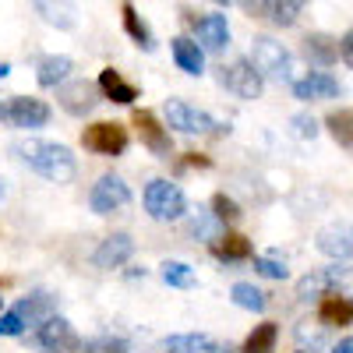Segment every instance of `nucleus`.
Segmentation results:
<instances>
[{"mask_svg": "<svg viewBox=\"0 0 353 353\" xmlns=\"http://www.w3.org/2000/svg\"><path fill=\"white\" fill-rule=\"evenodd\" d=\"M212 4H233V0H212Z\"/></svg>", "mask_w": 353, "mask_h": 353, "instance_id": "c03bdc74", "label": "nucleus"}, {"mask_svg": "<svg viewBox=\"0 0 353 353\" xmlns=\"http://www.w3.org/2000/svg\"><path fill=\"white\" fill-rule=\"evenodd\" d=\"M261 11L276 28H290L293 21H297V14H301V0H265Z\"/></svg>", "mask_w": 353, "mask_h": 353, "instance_id": "a878e982", "label": "nucleus"}, {"mask_svg": "<svg viewBox=\"0 0 353 353\" xmlns=\"http://www.w3.org/2000/svg\"><path fill=\"white\" fill-rule=\"evenodd\" d=\"M145 212H149L152 219H159V223H173V219H181L188 212V198L170 181H152L149 188H145Z\"/></svg>", "mask_w": 353, "mask_h": 353, "instance_id": "7ed1b4c3", "label": "nucleus"}, {"mask_svg": "<svg viewBox=\"0 0 353 353\" xmlns=\"http://www.w3.org/2000/svg\"><path fill=\"white\" fill-rule=\"evenodd\" d=\"M8 194V188H4V181H0V198H4Z\"/></svg>", "mask_w": 353, "mask_h": 353, "instance_id": "37998d69", "label": "nucleus"}, {"mask_svg": "<svg viewBox=\"0 0 353 353\" xmlns=\"http://www.w3.org/2000/svg\"><path fill=\"white\" fill-rule=\"evenodd\" d=\"M293 96L307 99V103H314V99H332V96H339V81H336L332 74H325V71H314V74H307V78H301V81H293Z\"/></svg>", "mask_w": 353, "mask_h": 353, "instance_id": "f3484780", "label": "nucleus"}, {"mask_svg": "<svg viewBox=\"0 0 353 353\" xmlns=\"http://www.w3.org/2000/svg\"><path fill=\"white\" fill-rule=\"evenodd\" d=\"M318 321L325 329H343V325H353V297H343V293H325L318 301Z\"/></svg>", "mask_w": 353, "mask_h": 353, "instance_id": "ddd939ff", "label": "nucleus"}, {"mask_svg": "<svg viewBox=\"0 0 353 353\" xmlns=\"http://www.w3.org/2000/svg\"><path fill=\"white\" fill-rule=\"evenodd\" d=\"M325 128L332 131V138L343 149H353V110H336L325 117Z\"/></svg>", "mask_w": 353, "mask_h": 353, "instance_id": "cd10ccee", "label": "nucleus"}, {"mask_svg": "<svg viewBox=\"0 0 353 353\" xmlns=\"http://www.w3.org/2000/svg\"><path fill=\"white\" fill-rule=\"evenodd\" d=\"M212 254L219 261H248L251 258V241L241 237V233H223V237L212 244Z\"/></svg>", "mask_w": 353, "mask_h": 353, "instance_id": "b1692460", "label": "nucleus"}, {"mask_svg": "<svg viewBox=\"0 0 353 353\" xmlns=\"http://www.w3.org/2000/svg\"><path fill=\"white\" fill-rule=\"evenodd\" d=\"M343 279H346V269H343V265H329V269L307 272V276L297 283V297H301V301H321L325 293H336Z\"/></svg>", "mask_w": 353, "mask_h": 353, "instance_id": "9d476101", "label": "nucleus"}, {"mask_svg": "<svg viewBox=\"0 0 353 353\" xmlns=\"http://www.w3.org/2000/svg\"><path fill=\"white\" fill-rule=\"evenodd\" d=\"M254 272L265 279H286L290 276L286 261H279V258H254Z\"/></svg>", "mask_w": 353, "mask_h": 353, "instance_id": "72a5a7b5", "label": "nucleus"}, {"mask_svg": "<svg viewBox=\"0 0 353 353\" xmlns=\"http://www.w3.org/2000/svg\"><path fill=\"white\" fill-rule=\"evenodd\" d=\"M173 61H176V68H181L184 74H201L205 71V50L198 46V43H191V39H173Z\"/></svg>", "mask_w": 353, "mask_h": 353, "instance_id": "4be33fe9", "label": "nucleus"}, {"mask_svg": "<svg viewBox=\"0 0 353 353\" xmlns=\"http://www.w3.org/2000/svg\"><path fill=\"white\" fill-rule=\"evenodd\" d=\"M304 57L311 64H318V68H332L339 61V39H332L325 32H311L304 39Z\"/></svg>", "mask_w": 353, "mask_h": 353, "instance_id": "aec40b11", "label": "nucleus"}, {"mask_svg": "<svg viewBox=\"0 0 353 353\" xmlns=\"http://www.w3.org/2000/svg\"><path fill=\"white\" fill-rule=\"evenodd\" d=\"M128 201H131V188L117 173H103L92 184V194H88V205H92V212H99V216H110L117 209H124Z\"/></svg>", "mask_w": 353, "mask_h": 353, "instance_id": "39448f33", "label": "nucleus"}, {"mask_svg": "<svg viewBox=\"0 0 353 353\" xmlns=\"http://www.w3.org/2000/svg\"><path fill=\"white\" fill-rule=\"evenodd\" d=\"M332 353H353V336H346V339H339V343L332 346Z\"/></svg>", "mask_w": 353, "mask_h": 353, "instance_id": "ea45409f", "label": "nucleus"}, {"mask_svg": "<svg viewBox=\"0 0 353 353\" xmlns=\"http://www.w3.org/2000/svg\"><path fill=\"white\" fill-rule=\"evenodd\" d=\"M318 251L336 261L353 254V223H329L318 230Z\"/></svg>", "mask_w": 353, "mask_h": 353, "instance_id": "f8f14e48", "label": "nucleus"}, {"mask_svg": "<svg viewBox=\"0 0 353 353\" xmlns=\"http://www.w3.org/2000/svg\"><path fill=\"white\" fill-rule=\"evenodd\" d=\"M0 307H4V297H0Z\"/></svg>", "mask_w": 353, "mask_h": 353, "instance_id": "49530a36", "label": "nucleus"}, {"mask_svg": "<svg viewBox=\"0 0 353 353\" xmlns=\"http://www.w3.org/2000/svg\"><path fill=\"white\" fill-rule=\"evenodd\" d=\"M163 279L166 286H176V290H191L194 286V269L184 261H166L163 265Z\"/></svg>", "mask_w": 353, "mask_h": 353, "instance_id": "7c9ffc66", "label": "nucleus"}, {"mask_svg": "<svg viewBox=\"0 0 353 353\" xmlns=\"http://www.w3.org/2000/svg\"><path fill=\"white\" fill-rule=\"evenodd\" d=\"M212 212H216V219H219V223H237V219H241L237 201L226 198V194H216V198H212Z\"/></svg>", "mask_w": 353, "mask_h": 353, "instance_id": "f704fd0d", "label": "nucleus"}, {"mask_svg": "<svg viewBox=\"0 0 353 353\" xmlns=\"http://www.w3.org/2000/svg\"><path fill=\"white\" fill-rule=\"evenodd\" d=\"M251 64L258 68L261 78H272V81H293V61H290V50L269 36H254L251 39Z\"/></svg>", "mask_w": 353, "mask_h": 353, "instance_id": "f03ea898", "label": "nucleus"}, {"mask_svg": "<svg viewBox=\"0 0 353 353\" xmlns=\"http://www.w3.org/2000/svg\"><path fill=\"white\" fill-rule=\"evenodd\" d=\"M11 152H14L21 163L32 166L39 176L53 181V184H68V181H74V173H78L71 149H68V145H57V141L25 138V141H14V145H11Z\"/></svg>", "mask_w": 353, "mask_h": 353, "instance_id": "f257e3e1", "label": "nucleus"}, {"mask_svg": "<svg viewBox=\"0 0 353 353\" xmlns=\"http://www.w3.org/2000/svg\"><path fill=\"white\" fill-rule=\"evenodd\" d=\"M32 346H39V350H46V353H71V350H78L81 343H78V332L71 329V321H64V318H46L43 325L32 332Z\"/></svg>", "mask_w": 353, "mask_h": 353, "instance_id": "423d86ee", "label": "nucleus"}, {"mask_svg": "<svg viewBox=\"0 0 353 353\" xmlns=\"http://www.w3.org/2000/svg\"><path fill=\"white\" fill-rule=\"evenodd\" d=\"M121 11H124V28H128V36H131L141 50H152V46H156V43H152V32H149V25L141 21V14L134 11V4H124Z\"/></svg>", "mask_w": 353, "mask_h": 353, "instance_id": "c85d7f7f", "label": "nucleus"}, {"mask_svg": "<svg viewBox=\"0 0 353 353\" xmlns=\"http://www.w3.org/2000/svg\"><path fill=\"white\" fill-rule=\"evenodd\" d=\"M198 28V43L201 50H209V53H223L230 46V25L223 14H205L201 21H194Z\"/></svg>", "mask_w": 353, "mask_h": 353, "instance_id": "dca6fc26", "label": "nucleus"}, {"mask_svg": "<svg viewBox=\"0 0 353 353\" xmlns=\"http://www.w3.org/2000/svg\"><path fill=\"white\" fill-rule=\"evenodd\" d=\"M81 145L88 152H99V156H121L128 149V131L121 124H92V128H85L81 131Z\"/></svg>", "mask_w": 353, "mask_h": 353, "instance_id": "0eeeda50", "label": "nucleus"}, {"mask_svg": "<svg viewBox=\"0 0 353 353\" xmlns=\"http://www.w3.org/2000/svg\"><path fill=\"white\" fill-rule=\"evenodd\" d=\"M276 339H279V329L272 321H261V325H254V332L244 339V353H272Z\"/></svg>", "mask_w": 353, "mask_h": 353, "instance_id": "bb28decb", "label": "nucleus"}, {"mask_svg": "<svg viewBox=\"0 0 353 353\" xmlns=\"http://www.w3.org/2000/svg\"><path fill=\"white\" fill-rule=\"evenodd\" d=\"M32 8L36 14L53 25V28H74L78 25V8H74V0H32Z\"/></svg>", "mask_w": 353, "mask_h": 353, "instance_id": "a211bd4d", "label": "nucleus"}, {"mask_svg": "<svg viewBox=\"0 0 353 353\" xmlns=\"http://www.w3.org/2000/svg\"><path fill=\"white\" fill-rule=\"evenodd\" d=\"M57 99H61L64 113H71V117H85V113H92V110H96L99 92H96V85H92V81H64V85H61V92H57Z\"/></svg>", "mask_w": 353, "mask_h": 353, "instance_id": "9b49d317", "label": "nucleus"}, {"mask_svg": "<svg viewBox=\"0 0 353 353\" xmlns=\"http://www.w3.org/2000/svg\"><path fill=\"white\" fill-rule=\"evenodd\" d=\"M131 254H134V241L128 237V233H113V237H106V241L96 248L92 261L99 265V269H121Z\"/></svg>", "mask_w": 353, "mask_h": 353, "instance_id": "4468645a", "label": "nucleus"}, {"mask_svg": "<svg viewBox=\"0 0 353 353\" xmlns=\"http://www.w3.org/2000/svg\"><path fill=\"white\" fill-rule=\"evenodd\" d=\"M99 92H103L106 99H113V103H121V106H128V103L138 99V88L128 85V81L121 78V71H113V68H106V71L99 74Z\"/></svg>", "mask_w": 353, "mask_h": 353, "instance_id": "5701e85b", "label": "nucleus"}, {"mask_svg": "<svg viewBox=\"0 0 353 353\" xmlns=\"http://www.w3.org/2000/svg\"><path fill=\"white\" fill-rule=\"evenodd\" d=\"M297 353H307V350H297Z\"/></svg>", "mask_w": 353, "mask_h": 353, "instance_id": "de8ad7c7", "label": "nucleus"}, {"mask_svg": "<svg viewBox=\"0 0 353 353\" xmlns=\"http://www.w3.org/2000/svg\"><path fill=\"white\" fill-rule=\"evenodd\" d=\"M194 237H201V241H219L223 237V223L216 219V212H209V216H201V219H194Z\"/></svg>", "mask_w": 353, "mask_h": 353, "instance_id": "473e14b6", "label": "nucleus"}, {"mask_svg": "<svg viewBox=\"0 0 353 353\" xmlns=\"http://www.w3.org/2000/svg\"><path fill=\"white\" fill-rule=\"evenodd\" d=\"M0 117H4V106H0Z\"/></svg>", "mask_w": 353, "mask_h": 353, "instance_id": "a18cd8bd", "label": "nucleus"}, {"mask_svg": "<svg viewBox=\"0 0 353 353\" xmlns=\"http://www.w3.org/2000/svg\"><path fill=\"white\" fill-rule=\"evenodd\" d=\"M21 332H25V321H21L18 311L0 314V336H21Z\"/></svg>", "mask_w": 353, "mask_h": 353, "instance_id": "4c0bfd02", "label": "nucleus"}, {"mask_svg": "<svg viewBox=\"0 0 353 353\" xmlns=\"http://www.w3.org/2000/svg\"><path fill=\"white\" fill-rule=\"evenodd\" d=\"M230 297H233V304L244 307V311H265V304H269V297H265L258 286H251V283H237L230 290Z\"/></svg>", "mask_w": 353, "mask_h": 353, "instance_id": "c756f323", "label": "nucleus"}, {"mask_svg": "<svg viewBox=\"0 0 353 353\" xmlns=\"http://www.w3.org/2000/svg\"><path fill=\"white\" fill-rule=\"evenodd\" d=\"M244 8H248V11H254V8H258V0H244Z\"/></svg>", "mask_w": 353, "mask_h": 353, "instance_id": "79ce46f5", "label": "nucleus"}, {"mask_svg": "<svg viewBox=\"0 0 353 353\" xmlns=\"http://www.w3.org/2000/svg\"><path fill=\"white\" fill-rule=\"evenodd\" d=\"M339 57H343V61L353 68V28H350V32L339 39Z\"/></svg>", "mask_w": 353, "mask_h": 353, "instance_id": "58836bf2", "label": "nucleus"}, {"mask_svg": "<svg viewBox=\"0 0 353 353\" xmlns=\"http://www.w3.org/2000/svg\"><path fill=\"white\" fill-rule=\"evenodd\" d=\"M219 81L230 88L237 99H258L261 96V74L251 61H233L230 68H219Z\"/></svg>", "mask_w": 353, "mask_h": 353, "instance_id": "6e6552de", "label": "nucleus"}, {"mask_svg": "<svg viewBox=\"0 0 353 353\" xmlns=\"http://www.w3.org/2000/svg\"><path fill=\"white\" fill-rule=\"evenodd\" d=\"M4 121L11 128H43L50 121V106L43 99H32V96H14L8 106H4Z\"/></svg>", "mask_w": 353, "mask_h": 353, "instance_id": "1a4fd4ad", "label": "nucleus"}, {"mask_svg": "<svg viewBox=\"0 0 353 353\" xmlns=\"http://www.w3.org/2000/svg\"><path fill=\"white\" fill-rule=\"evenodd\" d=\"M134 128H138V134H141V141L149 145V149L156 152V156H170V134H166V128L156 121V113H149V110H134Z\"/></svg>", "mask_w": 353, "mask_h": 353, "instance_id": "2eb2a0df", "label": "nucleus"}, {"mask_svg": "<svg viewBox=\"0 0 353 353\" xmlns=\"http://www.w3.org/2000/svg\"><path fill=\"white\" fill-rule=\"evenodd\" d=\"M297 339H301V346H304V350L311 346V353L325 346V332H321V329H307V325H301V329H297Z\"/></svg>", "mask_w": 353, "mask_h": 353, "instance_id": "e433bc0d", "label": "nucleus"}, {"mask_svg": "<svg viewBox=\"0 0 353 353\" xmlns=\"http://www.w3.org/2000/svg\"><path fill=\"white\" fill-rule=\"evenodd\" d=\"M81 353H131V346L117 336H96V339L81 343Z\"/></svg>", "mask_w": 353, "mask_h": 353, "instance_id": "2f4dec72", "label": "nucleus"}, {"mask_svg": "<svg viewBox=\"0 0 353 353\" xmlns=\"http://www.w3.org/2000/svg\"><path fill=\"white\" fill-rule=\"evenodd\" d=\"M74 71V64H71V57H43L39 61V85H46V88H57V85H64L68 81V74Z\"/></svg>", "mask_w": 353, "mask_h": 353, "instance_id": "393cba45", "label": "nucleus"}, {"mask_svg": "<svg viewBox=\"0 0 353 353\" xmlns=\"http://www.w3.org/2000/svg\"><path fill=\"white\" fill-rule=\"evenodd\" d=\"M14 311L21 314V321H28V325H43V321L53 318V311H57V297L53 293H28Z\"/></svg>", "mask_w": 353, "mask_h": 353, "instance_id": "412c9836", "label": "nucleus"}, {"mask_svg": "<svg viewBox=\"0 0 353 353\" xmlns=\"http://www.w3.org/2000/svg\"><path fill=\"white\" fill-rule=\"evenodd\" d=\"M166 124L176 128V131H184V134H223V131H230L226 124L212 121L209 113L194 110V106L184 103V99H170V103H166Z\"/></svg>", "mask_w": 353, "mask_h": 353, "instance_id": "20e7f679", "label": "nucleus"}, {"mask_svg": "<svg viewBox=\"0 0 353 353\" xmlns=\"http://www.w3.org/2000/svg\"><path fill=\"white\" fill-rule=\"evenodd\" d=\"M8 74H11V68H8V64H0V78H8Z\"/></svg>", "mask_w": 353, "mask_h": 353, "instance_id": "a19ab883", "label": "nucleus"}, {"mask_svg": "<svg viewBox=\"0 0 353 353\" xmlns=\"http://www.w3.org/2000/svg\"><path fill=\"white\" fill-rule=\"evenodd\" d=\"M290 128H293V134H297V138H314L318 134V121H314V117H307V113H297L290 121Z\"/></svg>", "mask_w": 353, "mask_h": 353, "instance_id": "c9c22d12", "label": "nucleus"}, {"mask_svg": "<svg viewBox=\"0 0 353 353\" xmlns=\"http://www.w3.org/2000/svg\"><path fill=\"white\" fill-rule=\"evenodd\" d=\"M170 353H230L226 343L212 339V336H201V332H181V336H170L166 339Z\"/></svg>", "mask_w": 353, "mask_h": 353, "instance_id": "6ab92c4d", "label": "nucleus"}]
</instances>
